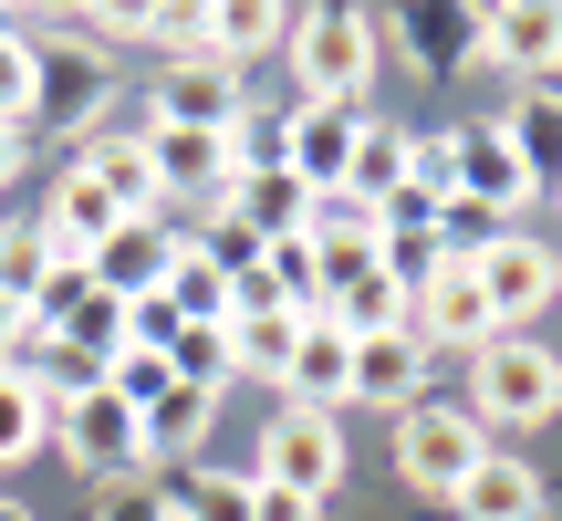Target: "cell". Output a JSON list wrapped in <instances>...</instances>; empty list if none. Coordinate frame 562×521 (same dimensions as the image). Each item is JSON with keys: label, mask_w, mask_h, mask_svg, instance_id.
<instances>
[{"label": "cell", "mask_w": 562, "mask_h": 521, "mask_svg": "<svg viewBox=\"0 0 562 521\" xmlns=\"http://www.w3.org/2000/svg\"><path fill=\"white\" fill-rule=\"evenodd\" d=\"M469 418L480 428H542L562 418V355L531 334H501L469 355Z\"/></svg>", "instance_id": "1"}, {"label": "cell", "mask_w": 562, "mask_h": 521, "mask_svg": "<svg viewBox=\"0 0 562 521\" xmlns=\"http://www.w3.org/2000/svg\"><path fill=\"white\" fill-rule=\"evenodd\" d=\"M385 53V21L375 11H292V74L313 104H364Z\"/></svg>", "instance_id": "2"}, {"label": "cell", "mask_w": 562, "mask_h": 521, "mask_svg": "<svg viewBox=\"0 0 562 521\" xmlns=\"http://www.w3.org/2000/svg\"><path fill=\"white\" fill-rule=\"evenodd\" d=\"M53 439H63V459L83 469V480H104V490H125V480H146V418L115 397V386H94V397H74V407H53Z\"/></svg>", "instance_id": "3"}, {"label": "cell", "mask_w": 562, "mask_h": 521, "mask_svg": "<svg viewBox=\"0 0 562 521\" xmlns=\"http://www.w3.org/2000/svg\"><path fill=\"white\" fill-rule=\"evenodd\" d=\"M480 459H490V428L469 418V407H406L396 418V480L406 490H448V501H459Z\"/></svg>", "instance_id": "4"}, {"label": "cell", "mask_w": 562, "mask_h": 521, "mask_svg": "<svg viewBox=\"0 0 562 521\" xmlns=\"http://www.w3.org/2000/svg\"><path fill=\"white\" fill-rule=\"evenodd\" d=\"M261 490H302V501H334L344 490V428L313 418V407H281L261 428V469H250Z\"/></svg>", "instance_id": "5"}, {"label": "cell", "mask_w": 562, "mask_h": 521, "mask_svg": "<svg viewBox=\"0 0 562 521\" xmlns=\"http://www.w3.org/2000/svg\"><path fill=\"white\" fill-rule=\"evenodd\" d=\"M250 115V84L229 74L220 53H188L157 74V95H146V125H199V136H229V125Z\"/></svg>", "instance_id": "6"}, {"label": "cell", "mask_w": 562, "mask_h": 521, "mask_svg": "<svg viewBox=\"0 0 562 521\" xmlns=\"http://www.w3.org/2000/svg\"><path fill=\"white\" fill-rule=\"evenodd\" d=\"M406 334L438 355V344H459V355H480V344H501V313H490L480 271L469 260H438V271L417 281V313H406Z\"/></svg>", "instance_id": "7"}, {"label": "cell", "mask_w": 562, "mask_h": 521, "mask_svg": "<svg viewBox=\"0 0 562 521\" xmlns=\"http://www.w3.org/2000/svg\"><path fill=\"white\" fill-rule=\"evenodd\" d=\"M364 125H375L364 104H313V95H302L292 115H281V167H292V178L323 199V188H344V167H355Z\"/></svg>", "instance_id": "8"}, {"label": "cell", "mask_w": 562, "mask_h": 521, "mask_svg": "<svg viewBox=\"0 0 562 521\" xmlns=\"http://www.w3.org/2000/svg\"><path fill=\"white\" fill-rule=\"evenodd\" d=\"M469 271H480V292H490V313H501V334H510V323H531V313H552V292H562V260H552L542 241H521V230H501V241L469 260Z\"/></svg>", "instance_id": "9"}, {"label": "cell", "mask_w": 562, "mask_h": 521, "mask_svg": "<svg viewBox=\"0 0 562 521\" xmlns=\"http://www.w3.org/2000/svg\"><path fill=\"white\" fill-rule=\"evenodd\" d=\"M178 251H188V230H167V220H125L115 241H104L94 260H83V271H94V292H115V302H146V292H167Z\"/></svg>", "instance_id": "10"}, {"label": "cell", "mask_w": 562, "mask_h": 521, "mask_svg": "<svg viewBox=\"0 0 562 521\" xmlns=\"http://www.w3.org/2000/svg\"><path fill=\"white\" fill-rule=\"evenodd\" d=\"M344 407H385V418L427 407V344L417 334H355V386H344Z\"/></svg>", "instance_id": "11"}, {"label": "cell", "mask_w": 562, "mask_h": 521, "mask_svg": "<svg viewBox=\"0 0 562 521\" xmlns=\"http://www.w3.org/2000/svg\"><path fill=\"white\" fill-rule=\"evenodd\" d=\"M146 167H157V199H229V136H199V125H146Z\"/></svg>", "instance_id": "12"}, {"label": "cell", "mask_w": 562, "mask_h": 521, "mask_svg": "<svg viewBox=\"0 0 562 521\" xmlns=\"http://www.w3.org/2000/svg\"><path fill=\"white\" fill-rule=\"evenodd\" d=\"M480 53L501 74H562V0H501V11H480Z\"/></svg>", "instance_id": "13"}, {"label": "cell", "mask_w": 562, "mask_h": 521, "mask_svg": "<svg viewBox=\"0 0 562 521\" xmlns=\"http://www.w3.org/2000/svg\"><path fill=\"white\" fill-rule=\"evenodd\" d=\"M220 220H240L250 241H302V230H313V188H302L292 167H240Z\"/></svg>", "instance_id": "14"}, {"label": "cell", "mask_w": 562, "mask_h": 521, "mask_svg": "<svg viewBox=\"0 0 562 521\" xmlns=\"http://www.w3.org/2000/svg\"><path fill=\"white\" fill-rule=\"evenodd\" d=\"M104 95H115V74H104V53L94 42H74V53H53V42H42V104H32V125H94L104 115Z\"/></svg>", "instance_id": "15"}, {"label": "cell", "mask_w": 562, "mask_h": 521, "mask_svg": "<svg viewBox=\"0 0 562 521\" xmlns=\"http://www.w3.org/2000/svg\"><path fill=\"white\" fill-rule=\"evenodd\" d=\"M115 230H125V209L104 199L83 167H63V178H53V199H42V241H53L63 260H94L104 241H115Z\"/></svg>", "instance_id": "16"}, {"label": "cell", "mask_w": 562, "mask_h": 521, "mask_svg": "<svg viewBox=\"0 0 562 521\" xmlns=\"http://www.w3.org/2000/svg\"><path fill=\"white\" fill-rule=\"evenodd\" d=\"M459 199H480L490 220H510V209L542 199V188H531V167L501 146V125H459Z\"/></svg>", "instance_id": "17"}, {"label": "cell", "mask_w": 562, "mask_h": 521, "mask_svg": "<svg viewBox=\"0 0 562 521\" xmlns=\"http://www.w3.org/2000/svg\"><path fill=\"white\" fill-rule=\"evenodd\" d=\"M292 407H313V418H334L344 386H355V334H334L323 313H302V344H292Z\"/></svg>", "instance_id": "18"}, {"label": "cell", "mask_w": 562, "mask_h": 521, "mask_svg": "<svg viewBox=\"0 0 562 521\" xmlns=\"http://www.w3.org/2000/svg\"><path fill=\"white\" fill-rule=\"evenodd\" d=\"M542 511H552L542 469L510 459V448H490V459L469 469V490H459V521H542Z\"/></svg>", "instance_id": "19"}, {"label": "cell", "mask_w": 562, "mask_h": 521, "mask_svg": "<svg viewBox=\"0 0 562 521\" xmlns=\"http://www.w3.org/2000/svg\"><path fill=\"white\" fill-rule=\"evenodd\" d=\"M63 167H83L125 220H157V209H167L157 199V167H146V136H83V157H63Z\"/></svg>", "instance_id": "20"}, {"label": "cell", "mask_w": 562, "mask_h": 521, "mask_svg": "<svg viewBox=\"0 0 562 521\" xmlns=\"http://www.w3.org/2000/svg\"><path fill=\"white\" fill-rule=\"evenodd\" d=\"M406 313H417V292H406V281L385 271V260L323 292V323H334V334H406Z\"/></svg>", "instance_id": "21"}, {"label": "cell", "mask_w": 562, "mask_h": 521, "mask_svg": "<svg viewBox=\"0 0 562 521\" xmlns=\"http://www.w3.org/2000/svg\"><path fill=\"white\" fill-rule=\"evenodd\" d=\"M501 146L531 167V188H552V178H562V95H552V84H531V95L501 115Z\"/></svg>", "instance_id": "22"}, {"label": "cell", "mask_w": 562, "mask_h": 521, "mask_svg": "<svg viewBox=\"0 0 562 521\" xmlns=\"http://www.w3.org/2000/svg\"><path fill=\"white\" fill-rule=\"evenodd\" d=\"M292 344H302V313H229V365L240 376L281 386L292 376Z\"/></svg>", "instance_id": "23"}, {"label": "cell", "mask_w": 562, "mask_h": 521, "mask_svg": "<svg viewBox=\"0 0 562 521\" xmlns=\"http://www.w3.org/2000/svg\"><path fill=\"white\" fill-rule=\"evenodd\" d=\"M53 271H63V251L42 241V220H32V230H21V220H0V302H11V313H32Z\"/></svg>", "instance_id": "24"}, {"label": "cell", "mask_w": 562, "mask_h": 521, "mask_svg": "<svg viewBox=\"0 0 562 521\" xmlns=\"http://www.w3.org/2000/svg\"><path fill=\"white\" fill-rule=\"evenodd\" d=\"M271 42H292V11H271V0H229V11H209V53L240 74L250 53H271Z\"/></svg>", "instance_id": "25"}, {"label": "cell", "mask_w": 562, "mask_h": 521, "mask_svg": "<svg viewBox=\"0 0 562 521\" xmlns=\"http://www.w3.org/2000/svg\"><path fill=\"white\" fill-rule=\"evenodd\" d=\"M209 418H220V397H199V386H167V397L146 407V459H188V448L209 439Z\"/></svg>", "instance_id": "26"}, {"label": "cell", "mask_w": 562, "mask_h": 521, "mask_svg": "<svg viewBox=\"0 0 562 521\" xmlns=\"http://www.w3.org/2000/svg\"><path fill=\"white\" fill-rule=\"evenodd\" d=\"M406 188V136L396 125H364V146H355V167H344V199H364V209H385Z\"/></svg>", "instance_id": "27"}, {"label": "cell", "mask_w": 562, "mask_h": 521, "mask_svg": "<svg viewBox=\"0 0 562 521\" xmlns=\"http://www.w3.org/2000/svg\"><path fill=\"white\" fill-rule=\"evenodd\" d=\"M167 302H178V323H229V271H220L199 241H188L178 271H167Z\"/></svg>", "instance_id": "28"}, {"label": "cell", "mask_w": 562, "mask_h": 521, "mask_svg": "<svg viewBox=\"0 0 562 521\" xmlns=\"http://www.w3.org/2000/svg\"><path fill=\"white\" fill-rule=\"evenodd\" d=\"M167 376L199 386V397H220V386L240 376V365H229V323H188V334L167 344Z\"/></svg>", "instance_id": "29"}, {"label": "cell", "mask_w": 562, "mask_h": 521, "mask_svg": "<svg viewBox=\"0 0 562 521\" xmlns=\"http://www.w3.org/2000/svg\"><path fill=\"white\" fill-rule=\"evenodd\" d=\"M32 104H42V42L0 21V125H32Z\"/></svg>", "instance_id": "30"}, {"label": "cell", "mask_w": 562, "mask_h": 521, "mask_svg": "<svg viewBox=\"0 0 562 521\" xmlns=\"http://www.w3.org/2000/svg\"><path fill=\"white\" fill-rule=\"evenodd\" d=\"M42 439H53V407L32 397V376H11V365H0V469L32 459Z\"/></svg>", "instance_id": "31"}, {"label": "cell", "mask_w": 562, "mask_h": 521, "mask_svg": "<svg viewBox=\"0 0 562 521\" xmlns=\"http://www.w3.org/2000/svg\"><path fill=\"white\" fill-rule=\"evenodd\" d=\"M261 281H271L281 313H323V260H313V241H271L261 251Z\"/></svg>", "instance_id": "32"}, {"label": "cell", "mask_w": 562, "mask_h": 521, "mask_svg": "<svg viewBox=\"0 0 562 521\" xmlns=\"http://www.w3.org/2000/svg\"><path fill=\"white\" fill-rule=\"evenodd\" d=\"M510 220H490L480 199H438V220H427V241H438V260H480L490 241H501Z\"/></svg>", "instance_id": "33"}, {"label": "cell", "mask_w": 562, "mask_h": 521, "mask_svg": "<svg viewBox=\"0 0 562 521\" xmlns=\"http://www.w3.org/2000/svg\"><path fill=\"white\" fill-rule=\"evenodd\" d=\"M250 501H261L250 480H199V490H178V521H250Z\"/></svg>", "instance_id": "34"}, {"label": "cell", "mask_w": 562, "mask_h": 521, "mask_svg": "<svg viewBox=\"0 0 562 521\" xmlns=\"http://www.w3.org/2000/svg\"><path fill=\"white\" fill-rule=\"evenodd\" d=\"M94 521H178V501H167V490H136V480H125V490H104V511Z\"/></svg>", "instance_id": "35"}, {"label": "cell", "mask_w": 562, "mask_h": 521, "mask_svg": "<svg viewBox=\"0 0 562 521\" xmlns=\"http://www.w3.org/2000/svg\"><path fill=\"white\" fill-rule=\"evenodd\" d=\"M250 490H261V480H250ZM250 521H323V501H302V490H261Z\"/></svg>", "instance_id": "36"}, {"label": "cell", "mask_w": 562, "mask_h": 521, "mask_svg": "<svg viewBox=\"0 0 562 521\" xmlns=\"http://www.w3.org/2000/svg\"><path fill=\"white\" fill-rule=\"evenodd\" d=\"M11 167H21V125H0V188H11Z\"/></svg>", "instance_id": "37"}, {"label": "cell", "mask_w": 562, "mask_h": 521, "mask_svg": "<svg viewBox=\"0 0 562 521\" xmlns=\"http://www.w3.org/2000/svg\"><path fill=\"white\" fill-rule=\"evenodd\" d=\"M0 521H32V501H0Z\"/></svg>", "instance_id": "38"}, {"label": "cell", "mask_w": 562, "mask_h": 521, "mask_svg": "<svg viewBox=\"0 0 562 521\" xmlns=\"http://www.w3.org/2000/svg\"><path fill=\"white\" fill-rule=\"evenodd\" d=\"M552 199H562V178H552Z\"/></svg>", "instance_id": "39"}]
</instances>
